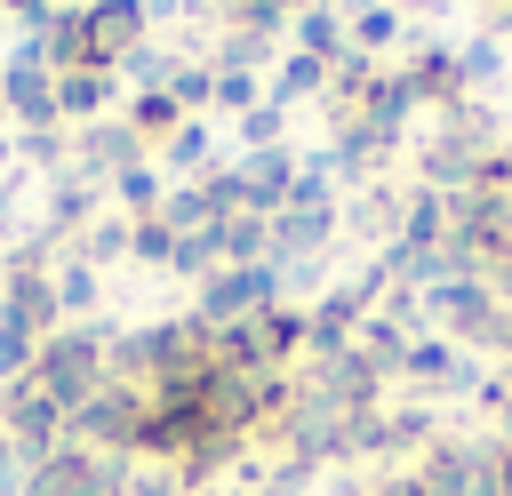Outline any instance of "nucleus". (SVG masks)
Instances as JSON below:
<instances>
[{
	"label": "nucleus",
	"instance_id": "nucleus-1",
	"mask_svg": "<svg viewBox=\"0 0 512 496\" xmlns=\"http://www.w3.org/2000/svg\"><path fill=\"white\" fill-rule=\"evenodd\" d=\"M144 24H152L144 0H80V8L56 16L48 64H56V72H120V64L144 48Z\"/></svg>",
	"mask_w": 512,
	"mask_h": 496
},
{
	"label": "nucleus",
	"instance_id": "nucleus-2",
	"mask_svg": "<svg viewBox=\"0 0 512 496\" xmlns=\"http://www.w3.org/2000/svg\"><path fill=\"white\" fill-rule=\"evenodd\" d=\"M104 352H112V344H104L96 328H56V336L40 344V360H32V384L72 416V408H88V400L104 392Z\"/></svg>",
	"mask_w": 512,
	"mask_h": 496
},
{
	"label": "nucleus",
	"instance_id": "nucleus-3",
	"mask_svg": "<svg viewBox=\"0 0 512 496\" xmlns=\"http://www.w3.org/2000/svg\"><path fill=\"white\" fill-rule=\"evenodd\" d=\"M256 312H280V264H224V272H208V288H200V320L208 328H240Z\"/></svg>",
	"mask_w": 512,
	"mask_h": 496
},
{
	"label": "nucleus",
	"instance_id": "nucleus-4",
	"mask_svg": "<svg viewBox=\"0 0 512 496\" xmlns=\"http://www.w3.org/2000/svg\"><path fill=\"white\" fill-rule=\"evenodd\" d=\"M0 112L24 120V128H56V64H48V40H24L8 64H0Z\"/></svg>",
	"mask_w": 512,
	"mask_h": 496
},
{
	"label": "nucleus",
	"instance_id": "nucleus-5",
	"mask_svg": "<svg viewBox=\"0 0 512 496\" xmlns=\"http://www.w3.org/2000/svg\"><path fill=\"white\" fill-rule=\"evenodd\" d=\"M424 312H432L448 336H488V320L504 312V296H496V280H480V272H448V280L424 288Z\"/></svg>",
	"mask_w": 512,
	"mask_h": 496
},
{
	"label": "nucleus",
	"instance_id": "nucleus-6",
	"mask_svg": "<svg viewBox=\"0 0 512 496\" xmlns=\"http://www.w3.org/2000/svg\"><path fill=\"white\" fill-rule=\"evenodd\" d=\"M336 240V208H280L272 216V264H312Z\"/></svg>",
	"mask_w": 512,
	"mask_h": 496
},
{
	"label": "nucleus",
	"instance_id": "nucleus-7",
	"mask_svg": "<svg viewBox=\"0 0 512 496\" xmlns=\"http://www.w3.org/2000/svg\"><path fill=\"white\" fill-rule=\"evenodd\" d=\"M72 152H80V168H88V176H104V184H112V176H128V168H136V128H128V120H88V128L72 136Z\"/></svg>",
	"mask_w": 512,
	"mask_h": 496
},
{
	"label": "nucleus",
	"instance_id": "nucleus-8",
	"mask_svg": "<svg viewBox=\"0 0 512 496\" xmlns=\"http://www.w3.org/2000/svg\"><path fill=\"white\" fill-rule=\"evenodd\" d=\"M112 96H120V80H112V72H56V112H64L72 128L104 120V112H112Z\"/></svg>",
	"mask_w": 512,
	"mask_h": 496
},
{
	"label": "nucleus",
	"instance_id": "nucleus-9",
	"mask_svg": "<svg viewBox=\"0 0 512 496\" xmlns=\"http://www.w3.org/2000/svg\"><path fill=\"white\" fill-rule=\"evenodd\" d=\"M120 120L136 128V144H168V136H176V128L192 120V112H184V104H176L168 88H152V96H128V112H120Z\"/></svg>",
	"mask_w": 512,
	"mask_h": 496
},
{
	"label": "nucleus",
	"instance_id": "nucleus-10",
	"mask_svg": "<svg viewBox=\"0 0 512 496\" xmlns=\"http://www.w3.org/2000/svg\"><path fill=\"white\" fill-rule=\"evenodd\" d=\"M400 376H416V384H432V392H440V384H448V392H456V384H472V368H464L448 344H408Z\"/></svg>",
	"mask_w": 512,
	"mask_h": 496
},
{
	"label": "nucleus",
	"instance_id": "nucleus-11",
	"mask_svg": "<svg viewBox=\"0 0 512 496\" xmlns=\"http://www.w3.org/2000/svg\"><path fill=\"white\" fill-rule=\"evenodd\" d=\"M88 216H96V192H88V176H48V224H64V232H88Z\"/></svg>",
	"mask_w": 512,
	"mask_h": 496
},
{
	"label": "nucleus",
	"instance_id": "nucleus-12",
	"mask_svg": "<svg viewBox=\"0 0 512 496\" xmlns=\"http://www.w3.org/2000/svg\"><path fill=\"white\" fill-rule=\"evenodd\" d=\"M296 96H328V56H304V48H296V56L280 64V88H272V104L288 112Z\"/></svg>",
	"mask_w": 512,
	"mask_h": 496
},
{
	"label": "nucleus",
	"instance_id": "nucleus-13",
	"mask_svg": "<svg viewBox=\"0 0 512 496\" xmlns=\"http://www.w3.org/2000/svg\"><path fill=\"white\" fill-rule=\"evenodd\" d=\"M112 200H120V216H128V224H144V216H160V200H168V192H160V176L136 160L128 176H112Z\"/></svg>",
	"mask_w": 512,
	"mask_h": 496
},
{
	"label": "nucleus",
	"instance_id": "nucleus-14",
	"mask_svg": "<svg viewBox=\"0 0 512 496\" xmlns=\"http://www.w3.org/2000/svg\"><path fill=\"white\" fill-rule=\"evenodd\" d=\"M392 40H400V8H392V0L352 8V48H360V56H376V48H392Z\"/></svg>",
	"mask_w": 512,
	"mask_h": 496
},
{
	"label": "nucleus",
	"instance_id": "nucleus-15",
	"mask_svg": "<svg viewBox=\"0 0 512 496\" xmlns=\"http://www.w3.org/2000/svg\"><path fill=\"white\" fill-rule=\"evenodd\" d=\"M48 280H56V312H88V304L104 296V280H96V264H80V256H64V264H56Z\"/></svg>",
	"mask_w": 512,
	"mask_h": 496
},
{
	"label": "nucleus",
	"instance_id": "nucleus-16",
	"mask_svg": "<svg viewBox=\"0 0 512 496\" xmlns=\"http://www.w3.org/2000/svg\"><path fill=\"white\" fill-rule=\"evenodd\" d=\"M232 128H240V144H248V152H272V144L288 136V112H280V104H256V112H240Z\"/></svg>",
	"mask_w": 512,
	"mask_h": 496
},
{
	"label": "nucleus",
	"instance_id": "nucleus-17",
	"mask_svg": "<svg viewBox=\"0 0 512 496\" xmlns=\"http://www.w3.org/2000/svg\"><path fill=\"white\" fill-rule=\"evenodd\" d=\"M112 256H128V216H104L80 232V264H112Z\"/></svg>",
	"mask_w": 512,
	"mask_h": 496
},
{
	"label": "nucleus",
	"instance_id": "nucleus-18",
	"mask_svg": "<svg viewBox=\"0 0 512 496\" xmlns=\"http://www.w3.org/2000/svg\"><path fill=\"white\" fill-rule=\"evenodd\" d=\"M128 256H136V264H168V256H176V232H168L160 216H144V224H128Z\"/></svg>",
	"mask_w": 512,
	"mask_h": 496
},
{
	"label": "nucleus",
	"instance_id": "nucleus-19",
	"mask_svg": "<svg viewBox=\"0 0 512 496\" xmlns=\"http://www.w3.org/2000/svg\"><path fill=\"white\" fill-rule=\"evenodd\" d=\"M168 264H176V272H216V264H224V240H216V232H184Z\"/></svg>",
	"mask_w": 512,
	"mask_h": 496
},
{
	"label": "nucleus",
	"instance_id": "nucleus-20",
	"mask_svg": "<svg viewBox=\"0 0 512 496\" xmlns=\"http://www.w3.org/2000/svg\"><path fill=\"white\" fill-rule=\"evenodd\" d=\"M184 112H200V104H216V64H184L176 72V88H168Z\"/></svg>",
	"mask_w": 512,
	"mask_h": 496
},
{
	"label": "nucleus",
	"instance_id": "nucleus-21",
	"mask_svg": "<svg viewBox=\"0 0 512 496\" xmlns=\"http://www.w3.org/2000/svg\"><path fill=\"white\" fill-rule=\"evenodd\" d=\"M216 104L240 120V112H256V72H216Z\"/></svg>",
	"mask_w": 512,
	"mask_h": 496
},
{
	"label": "nucleus",
	"instance_id": "nucleus-22",
	"mask_svg": "<svg viewBox=\"0 0 512 496\" xmlns=\"http://www.w3.org/2000/svg\"><path fill=\"white\" fill-rule=\"evenodd\" d=\"M168 160H176V168H200V160H208V120H184V128L168 136Z\"/></svg>",
	"mask_w": 512,
	"mask_h": 496
},
{
	"label": "nucleus",
	"instance_id": "nucleus-23",
	"mask_svg": "<svg viewBox=\"0 0 512 496\" xmlns=\"http://www.w3.org/2000/svg\"><path fill=\"white\" fill-rule=\"evenodd\" d=\"M24 160H32V168H56V160H72V128H64V136H56V128H32V136H24Z\"/></svg>",
	"mask_w": 512,
	"mask_h": 496
},
{
	"label": "nucleus",
	"instance_id": "nucleus-24",
	"mask_svg": "<svg viewBox=\"0 0 512 496\" xmlns=\"http://www.w3.org/2000/svg\"><path fill=\"white\" fill-rule=\"evenodd\" d=\"M392 8H400V16H440L448 0H392Z\"/></svg>",
	"mask_w": 512,
	"mask_h": 496
},
{
	"label": "nucleus",
	"instance_id": "nucleus-25",
	"mask_svg": "<svg viewBox=\"0 0 512 496\" xmlns=\"http://www.w3.org/2000/svg\"><path fill=\"white\" fill-rule=\"evenodd\" d=\"M0 8H8V16H24V8H40V0H0Z\"/></svg>",
	"mask_w": 512,
	"mask_h": 496
},
{
	"label": "nucleus",
	"instance_id": "nucleus-26",
	"mask_svg": "<svg viewBox=\"0 0 512 496\" xmlns=\"http://www.w3.org/2000/svg\"><path fill=\"white\" fill-rule=\"evenodd\" d=\"M0 168H8V136H0Z\"/></svg>",
	"mask_w": 512,
	"mask_h": 496
}]
</instances>
